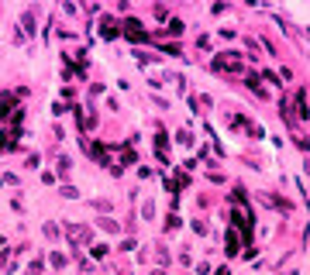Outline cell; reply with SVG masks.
<instances>
[{
	"mask_svg": "<svg viewBox=\"0 0 310 275\" xmlns=\"http://www.w3.org/2000/svg\"><path fill=\"white\" fill-rule=\"evenodd\" d=\"M66 230H69V238H72L76 244H83V241H90V230H86V227H80V224H69Z\"/></svg>",
	"mask_w": 310,
	"mask_h": 275,
	"instance_id": "1",
	"label": "cell"
},
{
	"mask_svg": "<svg viewBox=\"0 0 310 275\" xmlns=\"http://www.w3.org/2000/svg\"><path fill=\"white\" fill-rule=\"evenodd\" d=\"M38 272H42V265H38V261H31V265H28V275H38Z\"/></svg>",
	"mask_w": 310,
	"mask_h": 275,
	"instance_id": "5",
	"label": "cell"
},
{
	"mask_svg": "<svg viewBox=\"0 0 310 275\" xmlns=\"http://www.w3.org/2000/svg\"><path fill=\"white\" fill-rule=\"evenodd\" d=\"M118 34V24H110V21H103V38H114Z\"/></svg>",
	"mask_w": 310,
	"mask_h": 275,
	"instance_id": "2",
	"label": "cell"
},
{
	"mask_svg": "<svg viewBox=\"0 0 310 275\" xmlns=\"http://www.w3.org/2000/svg\"><path fill=\"white\" fill-rule=\"evenodd\" d=\"M166 31H169V34H183V24H179V21H169V28H166Z\"/></svg>",
	"mask_w": 310,
	"mask_h": 275,
	"instance_id": "3",
	"label": "cell"
},
{
	"mask_svg": "<svg viewBox=\"0 0 310 275\" xmlns=\"http://www.w3.org/2000/svg\"><path fill=\"white\" fill-rule=\"evenodd\" d=\"M100 227H103V230H118V224H114L110 217H103V220H100Z\"/></svg>",
	"mask_w": 310,
	"mask_h": 275,
	"instance_id": "4",
	"label": "cell"
}]
</instances>
